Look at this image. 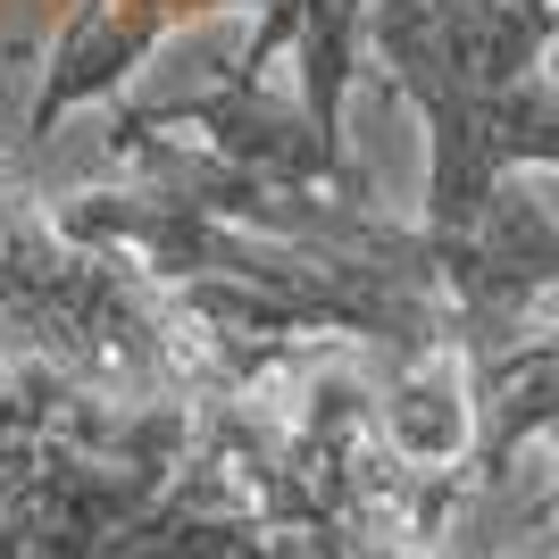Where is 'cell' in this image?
Instances as JSON below:
<instances>
[{
	"label": "cell",
	"mask_w": 559,
	"mask_h": 559,
	"mask_svg": "<svg viewBox=\"0 0 559 559\" xmlns=\"http://www.w3.org/2000/svg\"><path fill=\"white\" fill-rule=\"evenodd\" d=\"M226 350L134 251L75 242L50 201L0 185V435L185 460Z\"/></svg>",
	"instance_id": "obj_1"
},
{
	"label": "cell",
	"mask_w": 559,
	"mask_h": 559,
	"mask_svg": "<svg viewBox=\"0 0 559 559\" xmlns=\"http://www.w3.org/2000/svg\"><path fill=\"white\" fill-rule=\"evenodd\" d=\"M368 43L435 142L426 234L460 242L518 167H559V0H376Z\"/></svg>",
	"instance_id": "obj_2"
},
{
	"label": "cell",
	"mask_w": 559,
	"mask_h": 559,
	"mask_svg": "<svg viewBox=\"0 0 559 559\" xmlns=\"http://www.w3.org/2000/svg\"><path fill=\"white\" fill-rule=\"evenodd\" d=\"M185 460H100L59 435H0V559H126Z\"/></svg>",
	"instance_id": "obj_3"
}]
</instances>
